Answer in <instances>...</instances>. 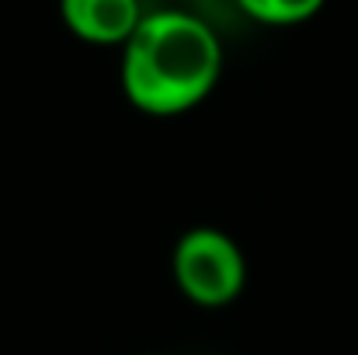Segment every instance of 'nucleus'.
I'll return each instance as SVG.
<instances>
[{"label": "nucleus", "mask_w": 358, "mask_h": 355, "mask_svg": "<svg viewBox=\"0 0 358 355\" xmlns=\"http://www.w3.org/2000/svg\"><path fill=\"white\" fill-rule=\"evenodd\" d=\"M125 102L150 118H174L199 109L223 77V42L192 11H146L119 49Z\"/></svg>", "instance_id": "f257e3e1"}, {"label": "nucleus", "mask_w": 358, "mask_h": 355, "mask_svg": "<svg viewBox=\"0 0 358 355\" xmlns=\"http://www.w3.org/2000/svg\"><path fill=\"white\" fill-rule=\"evenodd\" d=\"M171 275L178 293L206 310L230 307L247 286V258L220 227H192L171 251Z\"/></svg>", "instance_id": "f03ea898"}, {"label": "nucleus", "mask_w": 358, "mask_h": 355, "mask_svg": "<svg viewBox=\"0 0 358 355\" xmlns=\"http://www.w3.org/2000/svg\"><path fill=\"white\" fill-rule=\"evenodd\" d=\"M139 0H59V18L66 32L87 46H119L143 21Z\"/></svg>", "instance_id": "7ed1b4c3"}, {"label": "nucleus", "mask_w": 358, "mask_h": 355, "mask_svg": "<svg viewBox=\"0 0 358 355\" xmlns=\"http://www.w3.org/2000/svg\"><path fill=\"white\" fill-rule=\"evenodd\" d=\"M234 4L257 25L292 28V25H303V21L317 18L327 0H234Z\"/></svg>", "instance_id": "20e7f679"}, {"label": "nucleus", "mask_w": 358, "mask_h": 355, "mask_svg": "<svg viewBox=\"0 0 358 355\" xmlns=\"http://www.w3.org/2000/svg\"><path fill=\"white\" fill-rule=\"evenodd\" d=\"M185 4H188V0H185Z\"/></svg>", "instance_id": "39448f33"}]
</instances>
